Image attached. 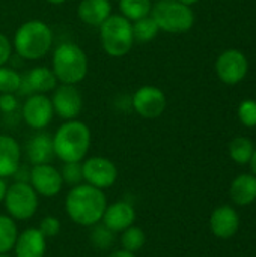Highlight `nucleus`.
<instances>
[{
    "mask_svg": "<svg viewBox=\"0 0 256 257\" xmlns=\"http://www.w3.org/2000/svg\"><path fill=\"white\" fill-rule=\"evenodd\" d=\"M178 2H181V3H184V5H187V6H192V5L198 3L199 0H178Z\"/></svg>",
    "mask_w": 256,
    "mask_h": 257,
    "instance_id": "obj_37",
    "label": "nucleus"
},
{
    "mask_svg": "<svg viewBox=\"0 0 256 257\" xmlns=\"http://www.w3.org/2000/svg\"><path fill=\"white\" fill-rule=\"evenodd\" d=\"M18 236L15 220L9 215H0V254H8L14 250Z\"/></svg>",
    "mask_w": 256,
    "mask_h": 257,
    "instance_id": "obj_22",
    "label": "nucleus"
},
{
    "mask_svg": "<svg viewBox=\"0 0 256 257\" xmlns=\"http://www.w3.org/2000/svg\"><path fill=\"white\" fill-rule=\"evenodd\" d=\"M121 244L122 248L130 251V253H137L139 250H142V247L146 242V233L143 232L142 227L139 226H130L128 229H125L124 232H121Z\"/></svg>",
    "mask_w": 256,
    "mask_h": 257,
    "instance_id": "obj_25",
    "label": "nucleus"
},
{
    "mask_svg": "<svg viewBox=\"0 0 256 257\" xmlns=\"http://www.w3.org/2000/svg\"><path fill=\"white\" fill-rule=\"evenodd\" d=\"M29 184L36 191L38 196L42 197H54L60 193L63 179L60 170H57L50 163L32 166L29 175Z\"/></svg>",
    "mask_w": 256,
    "mask_h": 257,
    "instance_id": "obj_12",
    "label": "nucleus"
},
{
    "mask_svg": "<svg viewBox=\"0 0 256 257\" xmlns=\"http://www.w3.org/2000/svg\"><path fill=\"white\" fill-rule=\"evenodd\" d=\"M238 117L244 126L253 128L256 126V101L246 99L238 107Z\"/></svg>",
    "mask_w": 256,
    "mask_h": 257,
    "instance_id": "obj_29",
    "label": "nucleus"
},
{
    "mask_svg": "<svg viewBox=\"0 0 256 257\" xmlns=\"http://www.w3.org/2000/svg\"><path fill=\"white\" fill-rule=\"evenodd\" d=\"M107 208V199L103 190L89 184H78L69 190L65 199L68 217L81 227L97 226Z\"/></svg>",
    "mask_w": 256,
    "mask_h": 257,
    "instance_id": "obj_1",
    "label": "nucleus"
},
{
    "mask_svg": "<svg viewBox=\"0 0 256 257\" xmlns=\"http://www.w3.org/2000/svg\"><path fill=\"white\" fill-rule=\"evenodd\" d=\"M53 72L62 84H77L88 74V56L74 42L57 45L53 53Z\"/></svg>",
    "mask_w": 256,
    "mask_h": 257,
    "instance_id": "obj_4",
    "label": "nucleus"
},
{
    "mask_svg": "<svg viewBox=\"0 0 256 257\" xmlns=\"http://www.w3.org/2000/svg\"><path fill=\"white\" fill-rule=\"evenodd\" d=\"M57 87V78L53 69L47 66H36L30 69L24 77H21V86L18 92L32 93H47Z\"/></svg>",
    "mask_w": 256,
    "mask_h": 257,
    "instance_id": "obj_15",
    "label": "nucleus"
},
{
    "mask_svg": "<svg viewBox=\"0 0 256 257\" xmlns=\"http://www.w3.org/2000/svg\"><path fill=\"white\" fill-rule=\"evenodd\" d=\"M21 86V75L8 68V66H0V93H15L20 90Z\"/></svg>",
    "mask_w": 256,
    "mask_h": 257,
    "instance_id": "obj_27",
    "label": "nucleus"
},
{
    "mask_svg": "<svg viewBox=\"0 0 256 257\" xmlns=\"http://www.w3.org/2000/svg\"><path fill=\"white\" fill-rule=\"evenodd\" d=\"M151 17L158 24V29L167 33H184L195 23L192 8L178 0H158L152 5Z\"/></svg>",
    "mask_w": 256,
    "mask_h": 257,
    "instance_id": "obj_6",
    "label": "nucleus"
},
{
    "mask_svg": "<svg viewBox=\"0 0 256 257\" xmlns=\"http://www.w3.org/2000/svg\"><path fill=\"white\" fill-rule=\"evenodd\" d=\"M47 251V238L38 227H29L18 233L14 254L15 257H44Z\"/></svg>",
    "mask_w": 256,
    "mask_h": 257,
    "instance_id": "obj_16",
    "label": "nucleus"
},
{
    "mask_svg": "<svg viewBox=\"0 0 256 257\" xmlns=\"http://www.w3.org/2000/svg\"><path fill=\"white\" fill-rule=\"evenodd\" d=\"M54 110L51 99L45 93H32L23 104L24 122L36 131L47 128L53 119Z\"/></svg>",
    "mask_w": 256,
    "mask_h": 257,
    "instance_id": "obj_11",
    "label": "nucleus"
},
{
    "mask_svg": "<svg viewBox=\"0 0 256 257\" xmlns=\"http://www.w3.org/2000/svg\"><path fill=\"white\" fill-rule=\"evenodd\" d=\"M6 190H8V184L5 179L0 178V203H3V199H5V194H6Z\"/></svg>",
    "mask_w": 256,
    "mask_h": 257,
    "instance_id": "obj_35",
    "label": "nucleus"
},
{
    "mask_svg": "<svg viewBox=\"0 0 256 257\" xmlns=\"http://www.w3.org/2000/svg\"><path fill=\"white\" fill-rule=\"evenodd\" d=\"M216 72L225 84H238L249 72V60L246 54L237 48L226 50L216 60Z\"/></svg>",
    "mask_w": 256,
    "mask_h": 257,
    "instance_id": "obj_8",
    "label": "nucleus"
},
{
    "mask_svg": "<svg viewBox=\"0 0 256 257\" xmlns=\"http://www.w3.org/2000/svg\"><path fill=\"white\" fill-rule=\"evenodd\" d=\"M136 221V211L134 206L125 200L115 202L112 205H107L101 223L104 227H107L113 233H121L130 226H133Z\"/></svg>",
    "mask_w": 256,
    "mask_h": 257,
    "instance_id": "obj_14",
    "label": "nucleus"
},
{
    "mask_svg": "<svg viewBox=\"0 0 256 257\" xmlns=\"http://www.w3.org/2000/svg\"><path fill=\"white\" fill-rule=\"evenodd\" d=\"M60 175H62L63 184H69L71 187L81 184V181H83L81 161L80 163H65L60 170Z\"/></svg>",
    "mask_w": 256,
    "mask_h": 257,
    "instance_id": "obj_28",
    "label": "nucleus"
},
{
    "mask_svg": "<svg viewBox=\"0 0 256 257\" xmlns=\"http://www.w3.org/2000/svg\"><path fill=\"white\" fill-rule=\"evenodd\" d=\"M0 257H11V256H8V254H0Z\"/></svg>",
    "mask_w": 256,
    "mask_h": 257,
    "instance_id": "obj_39",
    "label": "nucleus"
},
{
    "mask_svg": "<svg viewBox=\"0 0 256 257\" xmlns=\"http://www.w3.org/2000/svg\"><path fill=\"white\" fill-rule=\"evenodd\" d=\"M26 154H27V160L32 163V166L50 163L54 157L53 136H50L47 133H36L27 142Z\"/></svg>",
    "mask_w": 256,
    "mask_h": 257,
    "instance_id": "obj_19",
    "label": "nucleus"
},
{
    "mask_svg": "<svg viewBox=\"0 0 256 257\" xmlns=\"http://www.w3.org/2000/svg\"><path fill=\"white\" fill-rule=\"evenodd\" d=\"M253 143L247 137H237L229 145V155L231 158L238 164H247L250 163V158L253 155Z\"/></svg>",
    "mask_w": 256,
    "mask_h": 257,
    "instance_id": "obj_26",
    "label": "nucleus"
},
{
    "mask_svg": "<svg viewBox=\"0 0 256 257\" xmlns=\"http://www.w3.org/2000/svg\"><path fill=\"white\" fill-rule=\"evenodd\" d=\"M250 167H252L253 175L256 176V149L253 151V155H252V158H250Z\"/></svg>",
    "mask_w": 256,
    "mask_h": 257,
    "instance_id": "obj_36",
    "label": "nucleus"
},
{
    "mask_svg": "<svg viewBox=\"0 0 256 257\" xmlns=\"http://www.w3.org/2000/svg\"><path fill=\"white\" fill-rule=\"evenodd\" d=\"M83 181L95 188L107 190L118 179V169L113 161L106 157H91L81 161Z\"/></svg>",
    "mask_w": 256,
    "mask_h": 257,
    "instance_id": "obj_9",
    "label": "nucleus"
},
{
    "mask_svg": "<svg viewBox=\"0 0 256 257\" xmlns=\"http://www.w3.org/2000/svg\"><path fill=\"white\" fill-rule=\"evenodd\" d=\"M133 24V35H134V41L139 42H149L152 39H155V36L158 35L160 29L158 24L155 23V20L151 17V14L148 17H143L140 20H136L131 23Z\"/></svg>",
    "mask_w": 256,
    "mask_h": 257,
    "instance_id": "obj_24",
    "label": "nucleus"
},
{
    "mask_svg": "<svg viewBox=\"0 0 256 257\" xmlns=\"http://www.w3.org/2000/svg\"><path fill=\"white\" fill-rule=\"evenodd\" d=\"M18 107L17 98L14 93H0V111L2 113H12Z\"/></svg>",
    "mask_w": 256,
    "mask_h": 257,
    "instance_id": "obj_32",
    "label": "nucleus"
},
{
    "mask_svg": "<svg viewBox=\"0 0 256 257\" xmlns=\"http://www.w3.org/2000/svg\"><path fill=\"white\" fill-rule=\"evenodd\" d=\"M77 14L84 24L100 27L112 15V3L110 0H81Z\"/></svg>",
    "mask_w": 256,
    "mask_h": 257,
    "instance_id": "obj_20",
    "label": "nucleus"
},
{
    "mask_svg": "<svg viewBox=\"0 0 256 257\" xmlns=\"http://www.w3.org/2000/svg\"><path fill=\"white\" fill-rule=\"evenodd\" d=\"M167 105L166 95L155 86H142L133 95L134 111L145 119L160 117Z\"/></svg>",
    "mask_w": 256,
    "mask_h": 257,
    "instance_id": "obj_10",
    "label": "nucleus"
},
{
    "mask_svg": "<svg viewBox=\"0 0 256 257\" xmlns=\"http://www.w3.org/2000/svg\"><path fill=\"white\" fill-rule=\"evenodd\" d=\"M39 196L29 182H14L8 185L3 205L8 215L15 221L30 220L39 206Z\"/></svg>",
    "mask_w": 256,
    "mask_h": 257,
    "instance_id": "obj_7",
    "label": "nucleus"
},
{
    "mask_svg": "<svg viewBox=\"0 0 256 257\" xmlns=\"http://www.w3.org/2000/svg\"><path fill=\"white\" fill-rule=\"evenodd\" d=\"M210 229L220 239L232 238L240 229V217L231 206H219L210 218Z\"/></svg>",
    "mask_w": 256,
    "mask_h": 257,
    "instance_id": "obj_17",
    "label": "nucleus"
},
{
    "mask_svg": "<svg viewBox=\"0 0 256 257\" xmlns=\"http://www.w3.org/2000/svg\"><path fill=\"white\" fill-rule=\"evenodd\" d=\"M53 44V32L42 20H29L23 23L14 35V50L27 60L44 57Z\"/></svg>",
    "mask_w": 256,
    "mask_h": 257,
    "instance_id": "obj_3",
    "label": "nucleus"
},
{
    "mask_svg": "<svg viewBox=\"0 0 256 257\" xmlns=\"http://www.w3.org/2000/svg\"><path fill=\"white\" fill-rule=\"evenodd\" d=\"M107 257H136V254L134 253H130V251H127L124 248H121V250H116V251L110 253Z\"/></svg>",
    "mask_w": 256,
    "mask_h": 257,
    "instance_id": "obj_34",
    "label": "nucleus"
},
{
    "mask_svg": "<svg viewBox=\"0 0 256 257\" xmlns=\"http://www.w3.org/2000/svg\"><path fill=\"white\" fill-rule=\"evenodd\" d=\"M100 41L103 50L112 57L125 56L134 44L133 24L121 14H112L100 26Z\"/></svg>",
    "mask_w": 256,
    "mask_h": 257,
    "instance_id": "obj_5",
    "label": "nucleus"
},
{
    "mask_svg": "<svg viewBox=\"0 0 256 257\" xmlns=\"http://www.w3.org/2000/svg\"><path fill=\"white\" fill-rule=\"evenodd\" d=\"M151 0H119V11L130 21L140 20L151 14Z\"/></svg>",
    "mask_w": 256,
    "mask_h": 257,
    "instance_id": "obj_23",
    "label": "nucleus"
},
{
    "mask_svg": "<svg viewBox=\"0 0 256 257\" xmlns=\"http://www.w3.org/2000/svg\"><path fill=\"white\" fill-rule=\"evenodd\" d=\"M12 54V44L5 33L0 32V66H3Z\"/></svg>",
    "mask_w": 256,
    "mask_h": 257,
    "instance_id": "obj_33",
    "label": "nucleus"
},
{
    "mask_svg": "<svg viewBox=\"0 0 256 257\" xmlns=\"http://www.w3.org/2000/svg\"><path fill=\"white\" fill-rule=\"evenodd\" d=\"M92 244L97 247V248H101V250H106L112 245L113 242V232H110L107 227H104L103 224L100 227H95L92 236Z\"/></svg>",
    "mask_w": 256,
    "mask_h": 257,
    "instance_id": "obj_30",
    "label": "nucleus"
},
{
    "mask_svg": "<svg viewBox=\"0 0 256 257\" xmlns=\"http://www.w3.org/2000/svg\"><path fill=\"white\" fill-rule=\"evenodd\" d=\"M39 232L48 239V238H54L59 235L60 229H62V224L59 221V218L53 217V215H48V217H44L39 223Z\"/></svg>",
    "mask_w": 256,
    "mask_h": 257,
    "instance_id": "obj_31",
    "label": "nucleus"
},
{
    "mask_svg": "<svg viewBox=\"0 0 256 257\" xmlns=\"http://www.w3.org/2000/svg\"><path fill=\"white\" fill-rule=\"evenodd\" d=\"M54 113L63 120H74L83 108V98L74 84H60L50 98Z\"/></svg>",
    "mask_w": 256,
    "mask_h": 257,
    "instance_id": "obj_13",
    "label": "nucleus"
},
{
    "mask_svg": "<svg viewBox=\"0 0 256 257\" xmlns=\"http://www.w3.org/2000/svg\"><path fill=\"white\" fill-rule=\"evenodd\" d=\"M48 3H51V5H62V3H65V2H68V0H47Z\"/></svg>",
    "mask_w": 256,
    "mask_h": 257,
    "instance_id": "obj_38",
    "label": "nucleus"
},
{
    "mask_svg": "<svg viewBox=\"0 0 256 257\" xmlns=\"http://www.w3.org/2000/svg\"><path fill=\"white\" fill-rule=\"evenodd\" d=\"M54 157L63 163H80L91 148V130L86 123L74 119L62 123L53 136Z\"/></svg>",
    "mask_w": 256,
    "mask_h": 257,
    "instance_id": "obj_2",
    "label": "nucleus"
},
{
    "mask_svg": "<svg viewBox=\"0 0 256 257\" xmlns=\"http://www.w3.org/2000/svg\"><path fill=\"white\" fill-rule=\"evenodd\" d=\"M21 161V148L18 142L6 134H0V178L14 176Z\"/></svg>",
    "mask_w": 256,
    "mask_h": 257,
    "instance_id": "obj_18",
    "label": "nucleus"
},
{
    "mask_svg": "<svg viewBox=\"0 0 256 257\" xmlns=\"http://www.w3.org/2000/svg\"><path fill=\"white\" fill-rule=\"evenodd\" d=\"M231 197L238 206H247L256 200V176L240 175L231 184Z\"/></svg>",
    "mask_w": 256,
    "mask_h": 257,
    "instance_id": "obj_21",
    "label": "nucleus"
}]
</instances>
